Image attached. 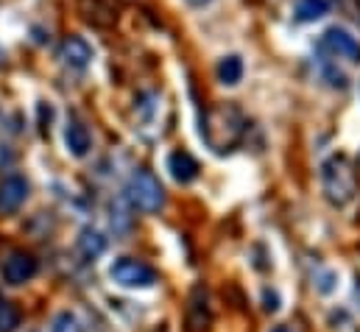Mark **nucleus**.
<instances>
[{
  "label": "nucleus",
  "mask_w": 360,
  "mask_h": 332,
  "mask_svg": "<svg viewBox=\"0 0 360 332\" xmlns=\"http://www.w3.org/2000/svg\"><path fill=\"white\" fill-rule=\"evenodd\" d=\"M243 132H246V117L235 103H221V106H212L204 112L201 137L212 151L226 154L229 148H235L240 143Z\"/></svg>",
  "instance_id": "nucleus-1"
},
{
  "label": "nucleus",
  "mask_w": 360,
  "mask_h": 332,
  "mask_svg": "<svg viewBox=\"0 0 360 332\" xmlns=\"http://www.w3.org/2000/svg\"><path fill=\"white\" fill-rule=\"evenodd\" d=\"M321 187H324L327 201L335 204V207H344V204L352 201V196H355V170H352L347 157L335 154L321 165Z\"/></svg>",
  "instance_id": "nucleus-2"
},
{
  "label": "nucleus",
  "mask_w": 360,
  "mask_h": 332,
  "mask_svg": "<svg viewBox=\"0 0 360 332\" xmlns=\"http://www.w3.org/2000/svg\"><path fill=\"white\" fill-rule=\"evenodd\" d=\"M126 196L143 212H160L165 207V190L151 170H134L126 184Z\"/></svg>",
  "instance_id": "nucleus-3"
},
{
  "label": "nucleus",
  "mask_w": 360,
  "mask_h": 332,
  "mask_svg": "<svg viewBox=\"0 0 360 332\" xmlns=\"http://www.w3.org/2000/svg\"><path fill=\"white\" fill-rule=\"evenodd\" d=\"M109 276L115 285L120 288H131V290H143V288H151L157 282V271L134 257H120L112 262L109 268Z\"/></svg>",
  "instance_id": "nucleus-4"
},
{
  "label": "nucleus",
  "mask_w": 360,
  "mask_h": 332,
  "mask_svg": "<svg viewBox=\"0 0 360 332\" xmlns=\"http://www.w3.org/2000/svg\"><path fill=\"white\" fill-rule=\"evenodd\" d=\"M319 51L333 56V59H347V62H360V42L344 28H330L319 39Z\"/></svg>",
  "instance_id": "nucleus-5"
},
{
  "label": "nucleus",
  "mask_w": 360,
  "mask_h": 332,
  "mask_svg": "<svg viewBox=\"0 0 360 332\" xmlns=\"http://www.w3.org/2000/svg\"><path fill=\"white\" fill-rule=\"evenodd\" d=\"M37 271H39V262L28 251H11L8 260L3 262V276H6L8 285H22V282L34 279Z\"/></svg>",
  "instance_id": "nucleus-6"
},
{
  "label": "nucleus",
  "mask_w": 360,
  "mask_h": 332,
  "mask_svg": "<svg viewBox=\"0 0 360 332\" xmlns=\"http://www.w3.org/2000/svg\"><path fill=\"white\" fill-rule=\"evenodd\" d=\"M28 198V181L22 176H6L0 181V212H17Z\"/></svg>",
  "instance_id": "nucleus-7"
},
{
  "label": "nucleus",
  "mask_w": 360,
  "mask_h": 332,
  "mask_svg": "<svg viewBox=\"0 0 360 332\" xmlns=\"http://www.w3.org/2000/svg\"><path fill=\"white\" fill-rule=\"evenodd\" d=\"M187 327L193 332L210 330V305H207V290L201 285L193 288L190 302H187Z\"/></svg>",
  "instance_id": "nucleus-8"
},
{
  "label": "nucleus",
  "mask_w": 360,
  "mask_h": 332,
  "mask_svg": "<svg viewBox=\"0 0 360 332\" xmlns=\"http://www.w3.org/2000/svg\"><path fill=\"white\" fill-rule=\"evenodd\" d=\"M59 59H62L65 65L76 68V70H84L92 62L90 42L82 39V37H68V39L62 42V48H59Z\"/></svg>",
  "instance_id": "nucleus-9"
},
{
  "label": "nucleus",
  "mask_w": 360,
  "mask_h": 332,
  "mask_svg": "<svg viewBox=\"0 0 360 332\" xmlns=\"http://www.w3.org/2000/svg\"><path fill=\"white\" fill-rule=\"evenodd\" d=\"M65 146H68V151H70L73 157H79V160L90 154L92 137L82 120H70V123H68V129H65Z\"/></svg>",
  "instance_id": "nucleus-10"
},
{
  "label": "nucleus",
  "mask_w": 360,
  "mask_h": 332,
  "mask_svg": "<svg viewBox=\"0 0 360 332\" xmlns=\"http://www.w3.org/2000/svg\"><path fill=\"white\" fill-rule=\"evenodd\" d=\"M168 170H171V176H174L179 184H190V181L198 176V162H195L193 154H187V151H174V154L168 157Z\"/></svg>",
  "instance_id": "nucleus-11"
},
{
  "label": "nucleus",
  "mask_w": 360,
  "mask_h": 332,
  "mask_svg": "<svg viewBox=\"0 0 360 332\" xmlns=\"http://www.w3.org/2000/svg\"><path fill=\"white\" fill-rule=\"evenodd\" d=\"M79 11L84 14L87 23L101 25V28H106V25L115 23V11H112V6L103 3V0H79Z\"/></svg>",
  "instance_id": "nucleus-12"
},
{
  "label": "nucleus",
  "mask_w": 360,
  "mask_h": 332,
  "mask_svg": "<svg viewBox=\"0 0 360 332\" xmlns=\"http://www.w3.org/2000/svg\"><path fill=\"white\" fill-rule=\"evenodd\" d=\"M79 251L87 257V260H98L103 251H106V238L98 232V229H82V235H79Z\"/></svg>",
  "instance_id": "nucleus-13"
},
{
  "label": "nucleus",
  "mask_w": 360,
  "mask_h": 332,
  "mask_svg": "<svg viewBox=\"0 0 360 332\" xmlns=\"http://www.w3.org/2000/svg\"><path fill=\"white\" fill-rule=\"evenodd\" d=\"M243 79V59L240 56H224L218 62V82L226 84V87H235V84Z\"/></svg>",
  "instance_id": "nucleus-14"
},
{
  "label": "nucleus",
  "mask_w": 360,
  "mask_h": 332,
  "mask_svg": "<svg viewBox=\"0 0 360 332\" xmlns=\"http://www.w3.org/2000/svg\"><path fill=\"white\" fill-rule=\"evenodd\" d=\"M330 11L327 0H296V20L299 23H316Z\"/></svg>",
  "instance_id": "nucleus-15"
},
{
  "label": "nucleus",
  "mask_w": 360,
  "mask_h": 332,
  "mask_svg": "<svg viewBox=\"0 0 360 332\" xmlns=\"http://www.w3.org/2000/svg\"><path fill=\"white\" fill-rule=\"evenodd\" d=\"M20 324V310L11 302H0V332H14Z\"/></svg>",
  "instance_id": "nucleus-16"
},
{
  "label": "nucleus",
  "mask_w": 360,
  "mask_h": 332,
  "mask_svg": "<svg viewBox=\"0 0 360 332\" xmlns=\"http://www.w3.org/2000/svg\"><path fill=\"white\" fill-rule=\"evenodd\" d=\"M51 332H84L82 330V321L73 316V313H59L53 321H51Z\"/></svg>",
  "instance_id": "nucleus-17"
},
{
  "label": "nucleus",
  "mask_w": 360,
  "mask_h": 332,
  "mask_svg": "<svg viewBox=\"0 0 360 332\" xmlns=\"http://www.w3.org/2000/svg\"><path fill=\"white\" fill-rule=\"evenodd\" d=\"M276 293H266V310H276Z\"/></svg>",
  "instance_id": "nucleus-18"
},
{
  "label": "nucleus",
  "mask_w": 360,
  "mask_h": 332,
  "mask_svg": "<svg viewBox=\"0 0 360 332\" xmlns=\"http://www.w3.org/2000/svg\"><path fill=\"white\" fill-rule=\"evenodd\" d=\"M190 6H195V8H201V6H207V3H212V0H187Z\"/></svg>",
  "instance_id": "nucleus-19"
},
{
  "label": "nucleus",
  "mask_w": 360,
  "mask_h": 332,
  "mask_svg": "<svg viewBox=\"0 0 360 332\" xmlns=\"http://www.w3.org/2000/svg\"><path fill=\"white\" fill-rule=\"evenodd\" d=\"M271 332H290V330H288L285 324H279V327H274V330H271Z\"/></svg>",
  "instance_id": "nucleus-20"
},
{
  "label": "nucleus",
  "mask_w": 360,
  "mask_h": 332,
  "mask_svg": "<svg viewBox=\"0 0 360 332\" xmlns=\"http://www.w3.org/2000/svg\"><path fill=\"white\" fill-rule=\"evenodd\" d=\"M355 296H358V302H360V276H358V285H355Z\"/></svg>",
  "instance_id": "nucleus-21"
},
{
  "label": "nucleus",
  "mask_w": 360,
  "mask_h": 332,
  "mask_svg": "<svg viewBox=\"0 0 360 332\" xmlns=\"http://www.w3.org/2000/svg\"><path fill=\"white\" fill-rule=\"evenodd\" d=\"M0 302H3V296H0Z\"/></svg>",
  "instance_id": "nucleus-22"
}]
</instances>
